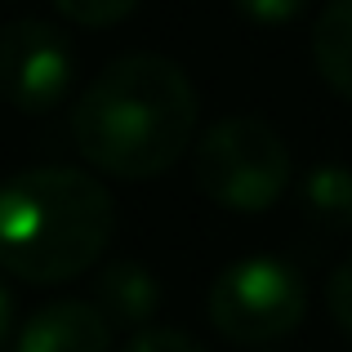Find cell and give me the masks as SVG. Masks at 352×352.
Masks as SVG:
<instances>
[{"mask_svg":"<svg viewBox=\"0 0 352 352\" xmlns=\"http://www.w3.org/2000/svg\"><path fill=\"white\" fill-rule=\"evenodd\" d=\"M210 326L236 348H267L294 335L308 317V285L299 267L276 254H245L210 285Z\"/></svg>","mask_w":352,"mask_h":352,"instance_id":"cell-4","label":"cell"},{"mask_svg":"<svg viewBox=\"0 0 352 352\" xmlns=\"http://www.w3.org/2000/svg\"><path fill=\"white\" fill-rule=\"evenodd\" d=\"M94 308L112 321V330H147L161 308V281L138 258H112L94 281Z\"/></svg>","mask_w":352,"mask_h":352,"instance_id":"cell-7","label":"cell"},{"mask_svg":"<svg viewBox=\"0 0 352 352\" xmlns=\"http://www.w3.org/2000/svg\"><path fill=\"white\" fill-rule=\"evenodd\" d=\"M9 352H112V321L89 299H54L27 317Z\"/></svg>","mask_w":352,"mask_h":352,"instance_id":"cell-6","label":"cell"},{"mask_svg":"<svg viewBox=\"0 0 352 352\" xmlns=\"http://www.w3.org/2000/svg\"><path fill=\"white\" fill-rule=\"evenodd\" d=\"M236 14L245 23H258V27H281V23H294L312 0H232Z\"/></svg>","mask_w":352,"mask_h":352,"instance_id":"cell-12","label":"cell"},{"mask_svg":"<svg viewBox=\"0 0 352 352\" xmlns=\"http://www.w3.org/2000/svg\"><path fill=\"white\" fill-rule=\"evenodd\" d=\"M9 321H14V303H9L5 285H0V348L9 344Z\"/></svg>","mask_w":352,"mask_h":352,"instance_id":"cell-14","label":"cell"},{"mask_svg":"<svg viewBox=\"0 0 352 352\" xmlns=\"http://www.w3.org/2000/svg\"><path fill=\"white\" fill-rule=\"evenodd\" d=\"M0 352H9V348H0Z\"/></svg>","mask_w":352,"mask_h":352,"instance_id":"cell-15","label":"cell"},{"mask_svg":"<svg viewBox=\"0 0 352 352\" xmlns=\"http://www.w3.org/2000/svg\"><path fill=\"white\" fill-rule=\"evenodd\" d=\"M120 352H206V344H197L192 335L170 330V326H147V330H138Z\"/></svg>","mask_w":352,"mask_h":352,"instance_id":"cell-13","label":"cell"},{"mask_svg":"<svg viewBox=\"0 0 352 352\" xmlns=\"http://www.w3.org/2000/svg\"><path fill=\"white\" fill-rule=\"evenodd\" d=\"M138 5H143V0H54V9H58L67 23L89 27V32H103V27L125 23Z\"/></svg>","mask_w":352,"mask_h":352,"instance_id":"cell-10","label":"cell"},{"mask_svg":"<svg viewBox=\"0 0 352 352\" xmlns=\"http://www.w3.org/2000/svg\"><path fill=\"white\" fill-rule=\"evenodd\" d=\"M76 50L67 32L45 18H14L0 27V98L23 116H45L67 103L76 85Z\"/></svg>","mask_w":352,"mask_h":352,"instance_id":"cell-5","label":"cell"},{"mask_svg":"<svg viewBox=\"0 0 352 352\" xmlns=\"http://www.w3.org/2000/svg\"><path fill=\"white\" fill-rule=\"evenodd\" d=\"M116 201L89 170L32 165L0 183V267L27 285H63L98 263Z\"/></svg>","mask_w":352,"mask_h":352,"instance_id":"cell-2","label":"cell"},{"mask_svg":"<svg viewBox=\"0 0 352 352\" xmlns=\"http://www.w3.org/2000/svg\"><path fill=\"white\" fill-rule=\"evenodd\" d=\"M201 98L192 76L165 54L107 63L72 107V138L98 174L120 183L161 179L197 138Z\"/></svg>","mask_w":352,"mask_h":352,"instance_id":"cell-1","label":"cell"},{"mask_svg":"<svg viewBox=\"0 0 352 352\" xmlns=\"http://www.w3.org/2000/svg\"><path fill=\"white\" fill-rule=\"evenodd\" d=\"M299 206L321 228H335V232L352 228V170L335 161L308 170V179L299 183Z\"/></svg>","mask_w":352,"mask_h":352,"instance_id":"cell-9","label":"cell"},{"mask_svg":"<svg viewBox=\"0 0 352 352\" xmlns=\"http://www.w3.org/2000/svg\"><path fill=\"white\" fill-rule=\"evenodd\" d=\"M326 312L344 335H352V254L339 258L330 281H326Z\"/></svg>","mask_w":352,"mask_h":352,"instance_id":"cell-11","label":"cell"},{"mask_svg":"<svg viewBox=\"0 0 352 352\" xmlns=\"http://www.w3.org/2000/svg\"><path fill=\"white\" fill-rule=\"evenodd\" d=\"M290 147L263 116H223L192 143V179L232 214H263L290 188Z\"/></svg>","mask_w":352,"mask_h":352,"instance_id":"cell-3","label":"cell"},{"mask_svg":"<svg viewBox=\"0 0 352 352\" xmlns=\"http://www.w3.org/2000/svg\"><path fill=\"white\" fill-rule=\"evenodd\" d=\"M312 63L317 76L352 103V0H330L312 23Z\"/></svg>","mask_w":352,"mask_h":352,"instance_id":"cell-8","label":"cell"}]
</instances>
